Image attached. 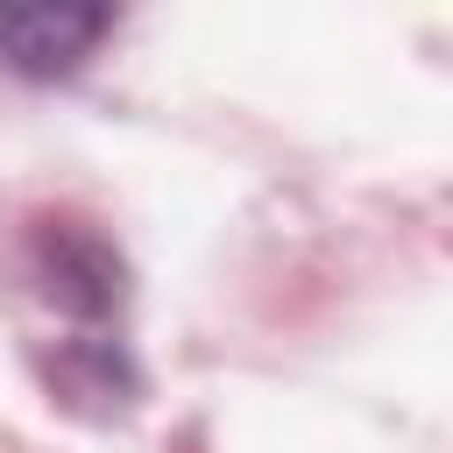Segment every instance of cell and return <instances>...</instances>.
I'll use <instances>...</instances> for the list:
<instances>
[{"mask_svg": "<svg viewBox=\"0 0 453 453\" xmlns=\"http://www.w3.org/2000/svg\"><path fill=\"white\" fill-rule=\"evenodd\" d=\"M113 35V7L85 0H0V64L14 78H71Z\"/></svg>", "mask_w": 453, "mask_h": 453, "instance_id": "obj_1", "label": "cell"}]
</instances>
